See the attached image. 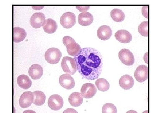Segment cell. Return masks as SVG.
<instances>
[{
    "mask_svg": "<svg viewBox=\"0 0 151 113\" xmlns=\"http://www.w3.org/2000/svg\"><path fill=\"white\" fill-rule=\"evenodd\" d=\"M74 59L77 70L83 78L88 80H95L102 73L103 57L97 49L91 47L81 49Z\"/></svg>",
    "mask_w": 151,
    "mask_h": 113,
    "instance_id": "obj_1",
    "label": "cell"
},
{
    "mask_svg": "<svg viewBox=\"0 0 151 113\" xmlns=\"http://www.w3.org/2000/svg\"><path fill=\"white\" fill-rule=\"evenodd\" d=\"M63 42L67 48L68 53L70 56H75L81 51V46L70 36L63 37Z\"/></svg>",
    "mask_w": 151,
    "mask_h": 113,
    "instance_id": "obj_2",
    "label": "cell"
},
{
    "mask_svg": "<svg viewBox=\"0 0 151 113\" xmlns=\"http://www.w3.org/2000/svg\"><path fill=\"white\" fill-rule=\"evenodd\" d=\"M63 70L69 75H73L77 71V67L74 59L69 56H64L61 62Z\"/></svg>",
    "mask_w": 151,
    "mask_h": 113,
    "instance_id": "obj_3",
    "label": "cell"
},
{
    "mask_svg": "<svg viewBox=\"0 0 151 113\" xmlns=\"http://www.w3.org/2000/svg\"><path fill=\"white\" fill-rule=\"evenodd\" d=\"M62 56V53L58 49L50 48L47 50L45 57L47 62L50 64H56L58 63Z\"/></svg>",
    "mask_w": 151,
    "mask_h": 113,
    "instance_id": "obj_4",
    "label": "cell"
},
{
    "mask_svg": "<svg viewBox=\"0 0 151 113\" xmlns=\"http://www.w3.org/2000/svg\"><path fill=\"white\" fill-rule=\"evenodd\" d=\"M60 24L64 28L70 29L76 23V16L73 13L68 12L62 15L60 19Z\"/></svg>",
    "mask_w": 151,
    "mask_h": 113,
    "instance_id": "obj_5",
    "label": "cell"
},
{
    "mask_svg": "<svg viewBox=\"0 0 151 113\" xmlns=\"http://www.w3.org/2000/svg\"><path fill=\"white\" fill-rule=\"evenodd\" d=\"M119 56L121 62L127 66H131L134 63V56L129 49H121L119 52Z\"/></svg>",
    "mask_w": 151,
    "mask_h": 113,
    "instance_id": "obj_6",
    "label": "cell"
},
{
    "mask_svg": "<svg viewBox=\"0 0 151 113\" xmlns=\"http://www.w3.org/2000/svg\"><path fill=\"white\" fill-rule=\"evenodd\" d=\"M48 105L52 110H59L63 107V99L59 95L54 94L52 95L49 98Z\"/></svg>",
    "mask_w": 151,
    "mask_h": 113,
    "instance_id": "obj_7",
    "label": "cell"
},
{
    "mask_svg": "<svg viewBox=\"0 0 151 113\" xmlns=\"http://www.w3.org/2000/svg\"><path fill=\"white\" fill-rule=\"evenodd\" d=\"M134 77L137 81L143 83L147 81L149 77L148 67L145 65L138 66L135 70Z\"/></svg>",
    "mask_w": 151,
    "mask_h": 113,
    "instance_id": "obj_8",
    "label": "cell"
},
{
    "mask_svg": "<svg viewBox=\"0 0 151 113\" xmlns=\"http://www.w3.org/2000/svg\"><path fill=\"white\" fill-rule=\"evenodd\" d=\"M97 93V89L94 84L86 83L83 84L81 89V94L83 98L90 99L95 96Z\"/></svg>",
    "mask_w": 151,
    "mask_h": 113,
    "instance_id": "obj_9",
    "label": "cell"
},
{
    "mask_svg": "<svg viewBox=\"0 0 151 113\" xmlns=\"http://www.w3.org/2000/svg\"><path fill=\"white\" fill-rule=\"evenodd\" d=\"M45 19V16L42 13H35L31 17L30 24L34 28H40L43 26Z\"/></svg>",
    "mask_w": 151,
    "mask_h": 113,
    "instance_id": "obj_10",
    "label": "cell"
},
{
    "mask_svg": "<svg viewBox=\"0 0 151 113\" xmlns=\"http://www.w3.org/2000/svg\"><path fill=\"white\" fill-rule=\"evenodd\" d=\"M34 101L33 93L31 92H25L20 97L19 105L22 108L29 107Z\"/></svg>",
    "mask_w": 151,
    "mask_h": 113,
    "instance_id": "obj_11",
    "label": "cell"
},
{
    "mask_svg": "<svg viewBox=\"0 0 151 113\" xmlns=\"http://www.w3.org/2000/svg\"><path fill=\"white\" fill-rule=\"evenodd\" d=\"M59 82L60 86L64 89H72L75 86L74 79L71 75L68 74H63L60 76Z\"/></svg>",
    "mask_w": 151,
    "mask_h": 113,
    "instance_id": "obj_12",
    "label": "cell"
},
{
    "mask_svg": "<svg viewBox=\"0 0 151 113\" xmlns=\"http://www.w3.org/2000/svg\"><path fill=\"white\" fill-rule=\"evenodd\" d=\"M113 34L111 27L108 26L103 25L99 28L97 31V35L100 39L107 40L110 39Z\"/></svg>",
    "mask_w": 151,
    "mask_h": 113,
    "instance_id": "obj_13",
    "label": "cell"
},
{
    "mask_svg": "<svg viewBox=\"0 0 151 113\" xmlns=\"http://www.w3.org/2000/svg\"><path fill=\"white\" fill-rule=\"evenodd\" d=\"M115 37L117 40L122 43H129L132 40L131 34L126 30L122 29L115 33Z\"/></svg>",
    "mask_w": 151,
    "mask_h": 113,
    "instance_id": "obj_14",
    "label": "cell"
},
{
    "mask_svg": "<svg viewBox=\"0 0 151 113\" xmlns=\"http://www.w3.org/2000/svg\"><path fill=\"white\" fill-rule=\"evenodd\" d=\"M28 73L31 78L33 80H38L43 75V68L39 64H34L29 67Z\"/></svg>",
    "mask_w": 151,
    "mask_h": 113,
    "instance_id": "obj_15",
    "label": "cell"
},
{
    "mask_svg": "<svg viewBox=\"0 0 151 113\" xmlns=\"http://www.w3.org/2000/svg\"><path fill=\"white\" fill-rule=\"evenodd\" d=\"M121 88L124 90H129L134 86V81L132 76L125 75L122 76L119 81Z\"/></svg>",
    "mask_w": 151,
    "mask_h": 113,
    "instance_id": "obj_16",
    "label": "cell"
},
{
    "mask_svg": "<svg viewBox=\"0 0 151 113\" xmlns=\"http://www.w3.org/2000/svg\"><path fill=\"white\" fill-rule=\"evenodd\" d=\"M94 18L92 14L89 12L81 13L78 16V22L82 26H88L92 24Z\"/></svg>",
    "mask_w": 151,
    "mask_h": 113,
    "instance_id": "obj_17",
    "label": "cell"
},
{
    "mask_svg": "<svg viewBox=\"0 0 151 113\" xmlns=\"http://www.w3.org/2000/svg\"><path fill=\"white\" fill-rule=\"evenodd\" d=\"M68 101L72 107H79L83 103V97L81 93L74 92L69 96Z\"/></svg>",
    "mask_w": 151,
    "mask_h": 113,
    "instance_id": "obj_18",
    "label": "cell"
},
{
    "mask_svg": "<svg viewBox=\"0 0 151 113\" xmlns=\"http://www.w3.org/2000/svg\"><path fill=\"white\" fill-rule=\"evenodd\" d=\"M13 39L15 42L22 41L27 36V33L24 29L20 27H14L13 30Z\"/></svg>",
    "mask_w": 151,
    "mask_h": 113,
    "instance_id": "obj_19",
    "label": "cell"
},
{
    "mask_svg": "<svg viewBox=\"0 0 151 113\" xmlns=\"http://www.w3.org/2000/svg\"><path fill=\"white\" fill-rule=\"evenodd\" d=\"M42 27L45 32L47 34H53L57 29V24L54 20L48 19L45 20Z\"/></svg>",
    "mask_w": 151,
    "mask_h": 113,
    "instance_id": "obj_20",
    "label": "cell"
},
{
    "mask_svg": "<svg viewBox=\"0 0 151 113\" xmlns=\"http://www.w3.org/2000/svg\"><path fill=\"white\" fill-rule=\"evenodd\" d=\"M17 81L18 86L23 89H29L32 84L31 80L29 76L25 75H21L18 76Z\"/></svg>",
    "mask_w": 151,
    "mask_h": 113,
    "instance_id": "obj_21",
    "label": "cell"
},
{
    "mask_svg": "<svg viewBox=\"0 0 151 113\" xmlns=\"http://www.w3.org/2000/svg\"><path fill=\"white\" fill-rule=\"evenodd\" d=\"M34 94L33 104L38 106H42L45 103L46 97L43 92L35 91L33 92Z\"/></svg>",
    "mask_w": 151,
    "mask_h": 113,
    "instance_id": "obj_22",
    "label": "cell"
},
{
    "mask_svg": "<svg viewBox=\"0 0 151 113\" xmlns=\"http://www.w3.org/2000/svg\"><path fill=\"white\" fill-rule=\"evenodd\" d=\"M111 16L114 21L121 22L125 19V14L119 9H113L111 12Z\"/></svg>",
    "mask_w": 151,
    "mask_h": 113,
    "instance_id": "obj_23",
    "label": "cell"
},
{
    "mask_svg": "<svg viewBox=\"0 0 151 113\" xmlns=\"http://www.w3.org/2000/svg\"><path fill=\"white\" fill-rule=\"evenodd\" d=\"M95 85L97 89L101 92L108 91L110 88V84L106 79L104 78H99L95 81Z\"/></svg>",
    "mask_w": 151,
    "mask_h": 113,
    "instance_id": "obj_24",
    "label": "cell"
},
{
    "mask_svg": "<svg viewBox=\"0 0 151 113\" xmlns=\"http://www.w3.org/2000/svg\"><path fill=\"white\" fill-rule=\"evenodd\" d=\"M148 27V21H143L139 25L138 27V31L141 35L147 37L149 36Z\"/></svg>",
    "mask_w": 151,
    "mask_h": 113,
    "instance_id": "obj_25",
    "label": "cell"
},
{
    "mask_svg": "<svg viewBox=\"0 0 151 113\" xmlns=\"http://www.w3.org/2000/svg\"><path fill=\"white\" fill-rule=\"evenodd\" d=\"M103 113H117V108L113 104L107 103L103 105L102 108Z\"/></svg>",
    "mask_w": 151,
    "mask_h": 113,
    "instance_id": "obj_26",
    "label": "cell"
},
{
    "mask_svg": "<svg viewBox=\"0 0 151 113\" xmlns=\"http://www.w3.org/2000/svg\"><path fill=\"white\" fill-rule=\"evenodd\" d=\"M148 6H143L142 8V14L146 18H148Z\"/></svg>",
    "mask_w": 151,
    "mask_h": 113,
    "instance_id": "obj_27",
    "label": "cell"
},
{
    "mask_svg": "<svg viewBox=\"0 0 151 113\" xmlns=\"http://www.w3.org/2000/svg\"><path fill=\"white\" fill-rule=\"evenodd\" d=\"M76 8L78 9L79 11L81 12H86L90 8L89 6H76Z\"/></svg>",
    "mask_w": 151,
    "mask_h": 113,
    "instance_id": "obj_28",
    "label": "cell"
},
{
    "mask_svg": "<svg viewBox=\"0 0 151 113\" xmlns=\"http://www.w3.org/2000/svg\"><path fill=\"white\" fill-rule=\"evenodd\" d=\"M63 113H78L76 110L72 108H68L67 109L64 111Z\"/></svg>",
    "mask_w": 151,
    "mask_h": 113,
    "instance_id": "obj_29",
    "label": "cell"
},
{
    "mask_svg": "<svg viewBox=\"0 0 151 113\" xmlns=\"http://www.w3.org/2000/svg\"><path fill=\"white\" fill-rule=\"evenodd\" d=\"M23 113H36L35 111L31 110H26L23 112Z\"/></svg>",
    "mask_w": 151,
    "mask_h": 113,
    "instance_id": "obj_30",
    "label": "cell"
},
{
    "mask_svg": "<svg viewBox=\"0 0 151 113\" xmlns=\"http://www.w3.org/2000/svg\"><path fill=\"white\" fill-rule=\"evenodd\" d=\"M126 113H138L137 112H136L134 110H131L128 111Z\"/></svg>",
    "mask_w": 151,
    "mask_h": 113,
    "instance_id": "obj_31",
    "label": "cell"
},
{
    "mask_svg": "<svg viewBox=\"0 0 151 113\" xmlns=\"http://www.w3.org/2000/svg\"><path fill=\"white\" fill-rule=\"evenodd\" d=\"M142 113H149V111L148 110H147L145 111V112H143Z\"/></svg>",
    "mask_w": 151,
    "mask_h": 113,
    "instance_id": "obj_32",
    "label": "cell"
}]
</instances>
